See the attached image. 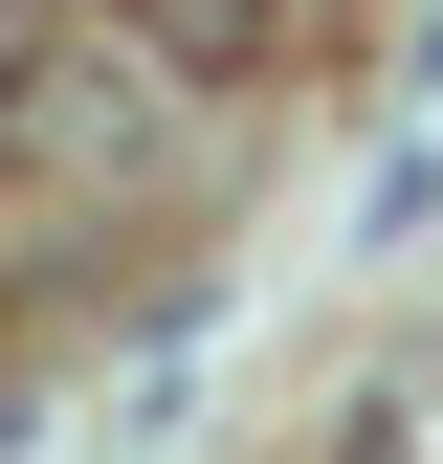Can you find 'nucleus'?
<instances>
[{"label":"nucleus","mask_w":443,"mask_h":464,"mask_svg":"<svg viewBox=\"0 0 443 464\" xmlns=\"http://www.w3.org/2000/svg\"><path fill=\"white\" fill-rule=\"evenodd\" d=\"M44 44H67V23H44V0H0V111H23V67H44Z\"/></svg>","instance_id":"nucleus-2"},{"label":"nucleus","mask_w":443,"mask_h":464,"mask_svg":"<svg viewBox=\"0 0 443 464\" xmlns=\"http://www.w3.org/2000/svg\"><path fill=\"white\" fill-rule=\"evenodd\" d=\"M133 67H178V89H266L289 67V0H89Z\"/></svg>","instance_id":"nucleus-1"}]
</instances>
